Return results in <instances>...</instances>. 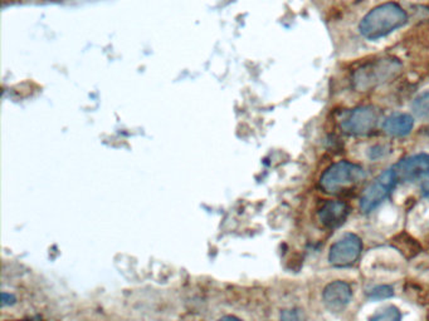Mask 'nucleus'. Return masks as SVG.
I'll list each match as a JSON object with an SVG mask.
<instances>
[{"label": "nucleus", "mask_w": 429, "mask_h": 321, "mask_svg": "<svg viewBox=\"0 0 429 321\" xmlns=\"http://www.w3.org/2000/svg\"><path fill=\"white\" fill-rule=\"evenodd\" d=\"M408 22L406 11L395 1H387L372 8L361 19L359 32L369 40H378L401 28Z\"/></svg>", "instance_id": "nucleus-1"}, {"label": "nucleus", "mask_w": 429, "mask_h": 321, "mask_svg": "<svg viewBox=\"0 0 429 321\" xmlns=\"http://www.w3.org/2000/svg\"><path fill=\"white\" fill-rule=\"evenodd\" d=\"M403 71V64L394 56H383L363 64L355 69L351 83L356 92H370L379 85L396 78Z\"/></svg>", "instance_id": "nucleus-2"}, {"label": "nucleus", "mask_w": 429, "mask_h": 321, "mask_svg": "<svg viewBox=\"0 0 429 321\" xmlns=\"http://www.w3.org/2000/svg\"><path fill=\"white\" fill-rule=\"evenodd\" d=\"M365 171L360 166L349 161H340L330 166L322 174L320 186L325 192L338 193L346 187L359 183L365 178Z\"/></svg>", "instance_id": "nucleus-3"}, {"label": "nucleus", "mask_w": 429, "mask_h": 321, "mask_svg": "<svg viewBox=\"0 0 429 321\" xmlns=\"http://www.w3.org/2000/svg\"><path fill=\"white\" fill-rule=\"evenodd\" d=\"M380 112L374 106H361L348 113L343 119V130L353 135H368L377 128Z\"/></svg>", "instance_id": "nucleus-4"}, {"label": "nucleus", "mask_w": 429, "mask_h": 321, "mask_svg": "<svg viewBox=\"0 0 429 321\" xmlns=\"http://www.w3.org/2000/svg\"><path fill=\"white\" fill-rule=\"evenodd\" d=\"M398 183V180L394 175L393 169L384 171L377 180L372 182L370 186L366 188L363 193L360 200L361 211L364 214L372 212V210L377 209L384 200H387L392 190Z\"/></svg>", "instance_id": "nucleus-5"}, {"label": "nucleus", "mask_w": 429, "mask_h": 321, "mask_svg": "<svg viewBox=\"0 0 429 321\" xmlns=\"http://www.w3.org/2000/svg\"><path fill=\"white\" fill-rule=\"evenodd\" d=\"M363 243L354 234L343 235L338 243H334L329 253V262L335 267H348L360 256Z\"/></svg>", "instance_id": "nucleus-6"}, {"label": "nucleus", "mask_w": 429, "mask_h": 321, "mask_svg": "<svg viewBox=\"0 0 429 321\" xmlns=\"http://www.w3.org/2000/svg\"><path fill=\"white\" fill-rule=\"evenodd\" d=\"M395 177L398 182H408L416 181L429 176V155L428 153H419L413 155L409 157L403 158L393 167Z\"/></svg>", "instance_id": "nucleus-7"}, {"label": "nucleus", "mask_w": 429, "mask_h": 321, "mask_svg": "<svg viewBox=\"0 0 429 321\" xmlns=\"http://www.w3.org/2000/svg\"><path fill=\"white\" fill-rule=\"evenodd\" d=\"M353 299V290L348 282L336 280L324 289L322 300L329 310L334 313L343 311Z\"/></svg>", "instance_id": "nucleus-8"}, {"label": "nucleus", "mask_w": 429, "mask_h": 321, "mask_svg": "<svg viewBox=\"0 0 429 321\" xmlns=\"http://www.w3.org/2000/svg\"><path fill=\"white\" fill-rule=\"evenodd\" d=\"M349 206L341 201H330L325 203L319 212L321 224L327 229H338L345 224L349 216Z\"/></svg>", "instance_id": "nucleus-9"}, {"label": "nucleus", "mask_w": 429, "mask_h": 321, "mask_svg": "<svg viewBox=\"0 0 429 321\" xmlns=\"http://www.w3.org/2000/svg\"><path fill=\"white\" fill-rule=\"evenodd\" d=\"M414 128V119L408 113H394L383 122V131L392 137H406Z\"/></svg>", "instance_id": "nucleus-10"}, {"label": "nucleus", "mask_w": 429, "mask_h": 321, "mask_svg": "<svg viewBox=\"0 0 429 321\" xmlns=\"http://www.w3.org/2000/svg\"><path fill=\"white\" fill-rule=\"evenodd\" d=\"M369 321H401V313L394 305H388L375 311Z\"/></svg>", "instance_id": "nucleus-11"}, {"label": "nucleus", "mask_w": 429, "mask_h": 321, "mask_svg": "<svg viewBox=\"0 0 429 321\" xmlns=\"http://www.w3.org/2000/svg\"><path fill=\"white\" fill-rule=\"evenodd\" d=\"M412 109L419 119H429V92H424L414 99Z\"/></svg>", "instance_id": "nucleus-12"}, {"label": "nucleus", "mask_w": 429, "mask_h": 321, "mask_svg": "<svg viewBox=\"0 0 429 321\" xmlns=\"http://www.w3.org/2000/svg\"><path fill=\"white\" fill-rule=\"evenodd\" d=\"M393 295H394V289L389 285H378L366 293V296L374 301L390 299Z\"/></svg>", "instance_id": "nucleus-13"}, {"label": "nucleus", "mask_w": 429, "mask_h": 321, "mask_svg": "<svg viewBox=\"0 0 429 321\" xmlns=\"http://www.w3.org/2000/svg\"><path fill=\"white\" fill-rule=\"evenodd\" d=\"M281 321H307V317L301 309L293 308L282 311Z\"/></svg>", "instance_id": "nucleus-14"}, {"label": "nucleus", "mask_w": 429, "mask_h": 321, "mask_svg": "<svg viewBox=\"0 0 429 321\" xmlns=\"http://www.w3.org/2000/svg\"><path fill=\"white\" fill-rule=\"evenodd\" d=\"M14 301H16V298L13 295H9V293H1V303H3V305L14 304Z\"/></svg>", "instance_id": "nucleus-15"}, {"label": "nucleus", "mask_w": 429, "mask_h": 321, "mask_svg": "<svg viewBox=\"0 0 429 321\" xmlns=\"http://www.w3.org/2000/svg\"><path fill=\"white\" fill-rule=\"evenodd\" d=\"M422 193H423L425 198H429V182H424L423 185H422Z\"/></svg>", "instance_id": "nucleus-16"}, {"label": "nucleus", "mask_w": 429, "mask_h": 321, "mask_svg": "<svg viewBox=\"0 0 429 321\" xmlns=\"http://www.w3.org/2000/svg\"><path fill=\"white\" fill-rule=\"evenodd\" d=\"M218 321H242L238 319V317H235V316H224L222 319H219Z\"/></svg>", "instance_id": "nucleus-17"}]
</instances>
